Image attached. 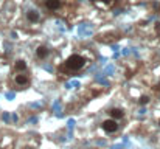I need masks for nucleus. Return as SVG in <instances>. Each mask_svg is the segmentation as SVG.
Here are the masks:
<instances>
[{"label": "nucleus", "mask_w": 160, "mask_h": 149, "mask_svg": "<svg viewBox=\"0 0 160 149\" xmlns=\"http://www.w3.org/2000/svg\"><path fill=\"white\" fill-rule=\"evenodd\" d=\"M92 2H95V3H97V2H103V3H106V5H112V3H113V0H92Z\"/></svg>", "instance_id": "obj_10"}, {"label": "nucleus", "mask_w": 160, "mask_h": 149, "mask_svg": "<svg viewBox=\"0 0 160 149\" xmlns=\"http://www.w3.org/2000/svg\"><path fill=\"white\" fill-rule=\"evenodd\" d=\"M14 68H16L17 72H25V70H27V62H25L23 59H19V61H16Z\"/></svg>", "instance_id": "obj_8"}, {"label": "nucleus", "mask_w": 160, "mask_h": 149, "mask_svg": "<svg viewBox=\"0 0 160 149\" xmlns=\"http://www.w3.org/2000/svg\"><path fill=\"white\" fill-rule=\"evenodd\" d=\"M14 82H16L17 86H20V87H27V86L30 84V78H28L27 75H23V73H19V75H16Z\"/></svg>", "instance_id": "obj_3"}, {"label": "nucleus", "mask_w": 160, "mask_h": 149, "mask_svg": "<svg viewBox=\"0 0 160 149\" xmlns=\"http://www.w3.org/2000/svg\"><path fill=\"white\" fill-rule=\"evenodd\" d=\"M84 65H86V57H82L81 54H72L64 62V68L67 72H78Z\"/></svg>", "instance_id": "obj_1"}, {"label": "nucleus", "mask_w": 160, "mask_h": 149, "mask_svg": "<svg viewBox=\"0 0 160 149\" xmlns=\"http://www.w3.org/2000/svg\"><path fill=\"white\" fill-rule=\"evenodd\" d=\"M149 101H151V99H149V97H142V98L138 99V102H140L142 106H145V104H149Z\"/></svg>", "instance_id": "obj_9"}, {"label": "nucleus", "mask_w": 160, "mask_h": 149, "mask_svg": "<svg viewBox=\"0 0 160 149\" xmlns=\"http://www.w3.org/2000/svg\"><path fill=\"white\" fill-rule=\"evenodd\" d=\"M159 124H160V120H159Z\"/></svg>", "instance_id": "obj_11"}, {"label": "nucleus", "mask_w": 160, "mask_h": 149, "mask_svg": "<svg viewBox=\"0 0 160 149\" xmlns=\"http://www.w3.org/2000/svg\"><path fill=\"white\" fill-rule=\"evenodd\" d=\"M109 115H110V118H113V120H121V118L124 117V110H123V109H118V107H113V109L109 110Z\"/></svg>", "instance_id": "obj_5"}, {"label": "nucleus", "mask_w": 160, "mask_h": 149, "mask_svg": "<svg viewBox=\"0 0 160 149\" xmlns=\"http://www.w3.org/2000/svg\"><path fill=\"white\" fill-rule=\"evenodd\" d=\"M39 19H41V14H39L36 9H30V11H27V20H28V22L36 23V22H39Z\"/></svg>", "instance_id": "obj_4"}, {"label": "nucleus", "mask_w": 160, "mask_h": 149, "mask_svg": "<svg viewBox=\"0 0 160 149\" xmlns=\"http://www.w3.org/2000/svg\"><path fill=\"white\" fill-rule=\"evenodd\" d=\"M25 149H30V148H25Z\"/></svg>", "instance_id": "obj_12"}, {"label": "nucleus", "mask_w": 160, "mask_h": 149, "mask_svg": "<svg viewBox=\"0 0 160 149\" xmlns=\"http://www.w3.org/2000/svg\"><path fill=\"white\" fill-rule=\"evenodd\" d=\"M101 127H103L104 132L112 134V132H117V131H118V123H117V120L109 118V120H104V121L101 123Z\"/></svg>", "instance_id": "obj_2"}, {"label": "nucleus", "mask_w": 160, "mask_h": 149, "mask_svg": "<svg viewBox=\"0 0 160 149\" xmlns=\"http://www.w3.org/2000/svg\"><path fill=\"white\" fill-rule=\"evenodd\" d=\"M48 54H50V50L47 48L45 45H41V47L36 48V56H38L39 59H45Z\"/></svg>", "instance_id": "obj_6"}, {"label": "nucleus", "mask_w": 160, "mask_h": 149, "mask_svg": "<svg viewBox=\"0 0 160 149\" xmlns=\"http://www.w3.org/2000/svg\"><path fill=\"white\" fill-rule=\"evenodd\" d=\"M45 6L48 9H52V11H56V9L61 8V0H47L45 2Z\"/></svg>", "instance_id": "obj_7"}]
</instances>
